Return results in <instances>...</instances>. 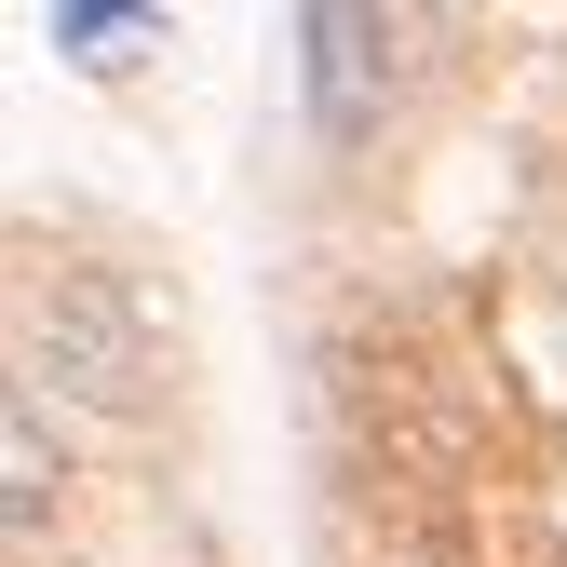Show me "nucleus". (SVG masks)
<instances>
[{"instance_id":"nucleus-1","label":"nucleus","mask_w":567,"mask_h":567,"mask_svg":"<svg viewBox=\"0 0 567 567\" xmlns=\"http://www.w3.org/2000/svg\"><path fill=\"white\" fill-rule=\"evenodd\" d=\"M28 379H54V392L135 419V405H150V324H135V298L95 284V270L28 284Z\"/></svg>"},{"instance_id":"nucleus-2","label":"nucleus","mask_w":567,"mask_h":567,"mask_svg":"<svg viewBox=\"0 0 567 567\" xmlns=\"http://www.w3.org/2000/svg\"><path fill=\"white\" fill-rule=\"evenodd\" d=\"M298 95L324 150H379L392 122V0H298Z\"/></svg>"},{"instance_id":"nucleus-3","label":"nucleus","mask_w":567,"mask_h":567,"mask_svg":"<svg viewBox=\"0 0 567 567\" xmlns=\"http://www.w3.org/2000/svg\"><path fill=\"white\" fill-rule=\"evenodd\" d=\"M0 514H14V540L54 514V460H41V405H14L0 419Z\"/></svg>"},{"instance_id":"nucleus-4","label":"nucleus","mask_w":567,"mask_h":567,"mask_svg":"<svg viewBox=\"0 0 567 567\" xmlns=\"http://www.w3.org/2000/svg\"><path fill=\"white\" fill-rule=\"evenodd\" d=\"M135 28H150V0H54V54L109 68V41H135Z\"/></svg>"}]
</instances>
